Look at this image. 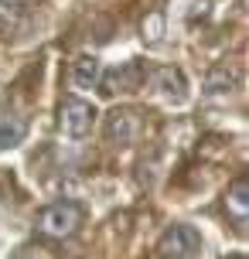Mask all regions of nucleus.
<instances>
[{
	"instance_id": "f03ea898",
	"label": "nucleus",
	"mask_w": 249,
	"mask_h": 259,
	"mask_svg": "<svg viewBox=\"0 0 249 259\" xmlns=\"http://www.w3.org/2000/svg\"><path fill=\"white\" fill-rule=\"evenodd\" d=\"M144 130V113L133 109V106H116L113 113H106V123H103V137L106 143L113 147H130Z\"/></svg>"
},
{
	"instance_id": "7ed1b4c3",
	"label": "nucleus",
	"mask_w": 249,
	"mask_h": 259,
	"mask_svg": "<svg viewBox=\"0 0 249 259\" xmlns=\"http://www.w3.org/2000/svg\"><path fill=\"white\" fill-rule=\"evenodd\" d=\"M201 252V232L195 225H171L157 239V256L160 259H198Z\"/></svg>"
},
{
	"instance_id": "1a4fd4ad",
	"label": "nucleus",
	"mask_w": 249,
	"mask_h": 259,
	"mask_svg": "<svg viewBox=\"0 0 249 259\" xmlns=\"http://www.w3.org/2000/svg\"><path fill=\"white\" fill-rule=\"evenodd\" d=\"M99 75H103V65H99L96 55H79V58L72 62V82H75L79 89L99 85Z\"/></svg>"
},
{
	"instance_id": "f257e3e1",
	"label": "nucleus",
	"mask_w": 249,
	"mask_h": 259,
	"mask_svg": "<svg viewBox=\"0 0 249 259\" xmlns=\"http://www.w3.org/2000/svg\"><path fill=\"white\" fill-rule=\"evenodd\" d=\"M82 222H86V208L72 198H62V201H52L48 208H41L38 232L45 239H72L82 229Z\"/></svg>"
},
{
	"instance_id": "6e6552de",
	"label": "nucleus",
	"mask_w": 249,
	"mask_h": 259,
	"mask_svg": "<svg viewBox=\"0 0 249 259\" xmlns=\"http://www.w3.org/2000/svg\"><path fill=\"white\" fill-rule=\"evenodd\" d=\"M27 137V116L21 113H7L0 116V154H7L14 147H21Z\"/></svg>"
},
{
	"instance_id": "20e7f679",
	"label": "nucleus",
	"mask_w": 249,
	"mask_h": 259,
	"mask_svg": "<svg viewBox=\"0 0 249 259\" xmlns=\"http://www.w3.org/2000/svg\"><path fill=\"white\" fill-rule=\"evenodd\" d=\"M144 85L154 92V96L168 99V103H184V99H188V78H184V72L174 68V65H147Z\"/></svg>"
},
{
	"instance_id": "f8f14e48",
	"label": "nucleus",
	"mask_w": 249,
	"mask_h": 259,
	"mask_svg": "<svg viewBox=\"0 0 249 259\" xmlns=\"http://www.w3.org/2000/svg\"><path fill=\"white\" fill-rule=\"evenodd\" d=\"M232 259H246V256H232Z\"/></svg>"
},
{
	"instance_id": "0eeeda50",
	"label": "nucleus",
	"mask_w": 249,
	"mask_h": 259,
	"mask_svg": "<svg viewBox=\"0 0 249 259\" xmlns=\"http://www.w3.org/2000/svg\"><path fill=\"white\" fill-rule=\"evenodd\" d=\"M225 211L236 219L239 229L246 225V219H249V181L246 178H236L225 188Z\"/></svg>"
},
{
	"instance_id": "39448f33",
	"label": "nucleus",
	"mask_w": 249,
	"mask_h": 259,
	"mask_svg": "<svg viewBox=\"0 0 249 259\" xmlns=\"http://www.w3.org/2000/svg\"><path fill=\"white\" fill-rule=\"evenodd\" d=\"M144 78H147V65L130 58V62H119L109 72H103L99 75V85H103L106 96H130V92L144 89Z\"/></svg>"
},
{
	"instance_id": "423d86ee",
	"label": "nucleus",
	"mask_w": 249,
	"mask_h": 259,
	"mask_svg": "<svg viewBox=\"0 0 249 259\" xmlns=\"http://www.w3.org/2000/svg\"><path fill=\"white\" fill-rule=\"evenodd\" d=\"M58 123L65 130V137L82 140V137H89L92 123H96V106L79 99V96H65L62 99V109H58Z\"/></svg>"
},
{
	"instance_id": "9b49d317",
	"label": "nucleus",
	"mask_w": 249,
	"mask_h": 259,
	"mask_svg": "<svg viewBox=\"0 0 249 259\" xmlns=\"http://www.w3.org/2000/svg\"><path fill=\"white\" fill-rule=\"evenodd\" d=\"M17 4H24V0H0V7H17Z\"/></svg>"
},
{
	"instance_id": "9d476101",
	"label": "nucleus",
	"mask_w": 249,
	"mask_h": 259,
	"mask_svg": "<svg viewBox=\"0 0 249 259\" xmlns=\"http://www.w3.org/2000/svg\"><path fill=\"white\" fill-rule=\"evenodd\" d=\"M144 41H150V45L160 41V14H154L150 17V27H144Z\"/></svg>"
}]
</instances>
